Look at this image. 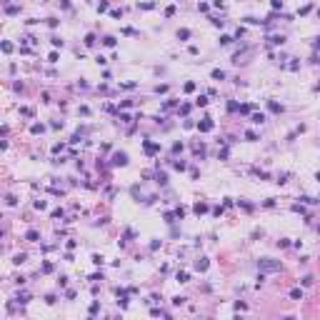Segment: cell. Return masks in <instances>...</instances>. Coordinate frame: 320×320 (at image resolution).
Segmentation results:
<instances>
[{
    "mask_svg": "<svg viewBox=\"0 0 320 320\" xmlns=\"http://www.w3.org/2000/svg\"><path fill=\"white\" fill-rule=\"evenodd\" d=\"M183 90H185V93H193V90H195V83H193V80H188L185 85H183Z\"/></svg>",
    "mask_w": 320,
    "mask_h": 320,
    "instance_id": "obj_22",
    "label": "cell"
},
{
    "mask_svg": "<svg viewBox=\"0 0 320 320\" xmlns=\"http://www.w3.org/2000/svg\"><path fill=\"white\" fill-rule=\"evenodd\" d=\"M318 90H320V85H318Z\"/></svg>",
    "mask_w": 320,
    "mask_h": 320,
    "instance_id": "obj_57",
    "label": "cell"
},
{
    "mask_svg": "<svg viewBox=\"0 0 320 320\" xmlns=\"http://www.w3.org/2000/svg\"><path fill=\"white\" fill-rule=\"evenodd\" d=\"M43 130H45V125H40V123H35V125L30 128V133H33V135H38V133H43Z\"/></svg>",
    "mask_w": 320,
    "mask_h": 320,
    "instance_id": "obj_21",
    "label": "cell"
},
{
    "mask_svg": "<svg viewBox=\"0 0 320 320\" xmlns=\"http://www.w3.org/2000/svg\"><path fill=\"white\" fill-rule=\"evenodd\" d=\"M173 168H175V170H180V173H183V170L188 168V163H185V160H173Z\"/></svg>",
    "mask_w": 320,
    "mask_h": 320,
    "instance_id": "obj_17",
    "label": "cell"
},
{
    "mask_svg": "<svg viewBox=\"0 0 320 320\" xmlns=\"http://www.w3.org/2000/svg\"><path fill=\"white\" fill-rule=\"evenodd\" d=\"M155 93H158V95H160V93H168V85H158V88H155Z\"/></svg>",
    "mask_w": 320,
    "mask_h": 320,
    "instance_id": "obj_41",
    "label": "cell"
},
{
    "mask_svg": "<svg viewBox=\"0 0 320 320\" xmlns=\"http://www.w3.org/2000/svg\"><path fill=\"white\" fill-rule=\"evenodd\" d=\"M210 78H213V80H225V73H223L220 68H215V70L210 73Z\"/></svg>",
    "mask_w": 320,
    "mask_h": 320,
    "instance_id": "obj_11",
    "label": "cell"
},
{
    "mask_svg": "<svg viewBox=\"0 0 320 320\" xmlns=\"http://www.w3.org/2000/svg\"><path fill=\"white\" fill-rule=\"evenodd\" d=\"M315 48H320V38H315Z\"/></svg>",
    "mask_w": 320,
    "mask_h": 320,
    "instance_id": "obj_54",
    "label": "cell"
},
{
    "mask_svg": "<svg viewBox=\"0 0 320 320\" xmlns=\"http://www.w3.org/2000/svg\"><path fill=\"white\" fill-rule=\"evenodd\" d=\"M318 18H320V10H318Z\"/></svg>",
    "mask_w": 320,
    "mask_h": 320,
    "instance_id": "obj_56",
    "label": "cell"
},
{
    "mask_svg": "<svg viewBox=\"0 0 320 320\" xmlns=\"http://www.w3.org/2000/svg\"><path fill=\"white\" fill-rule=\"evenodd\" d=\"M300 283H303V285H313V275H305V278H303Z\"/></svg>",
    "mask_w": 320,
    "mask_h": 320,
    "instance_id": "obj_39",
    "label": "cell"
},
{
    "mask_svg": "<svg viewBox=\"0 0 320 320\" xmlns=\"http://www.w3.org/2000/svg\"><path fill=\"white\" fill-rule=\"evenodd\" d=\"M173 153H175V155L183 153V143H175V145H173Z\"/></svg>",
    "mask_w": 320,
    "mask_h": 320,
    "instance_id": "obj_40",
    "label": "cell"
},
{
    "mask_svg": "<svg viewBox=\"0 0 320 320\" xmlns=\"http://www.w3.org/2000/svg\"><path fill=\"white\" fill-rule=\"evenodd\" d=\"M143 150L148 155H155V153H160V143H153V140H145L143 143Z\"/></svg>",
    "mask_w": 320,
    "mask_h": 320,
    "instance_id": "obj_3",
    "label": "cell"
},
{
    "mask_svg": "<svg viewBox=\"0 0 320 320\" xmlns=\"http://www.w3.org/2000/svg\"><path fill=\"white\" fill-rule=\"evenodd\" d=\"M198 130H200V133H210L213 130V120L210 118H203V123H198Z\"/></svg>",
    "mask_w": 320,
    "mask_h": 320,
    "instance_id": "obj_4",
    "label": "cell"
},
{
    "mask_svg": "<svg viewBox=\"0 0 320 320\" xmlns=\"http://www.w3.org/2000/svg\"><path fill=\"white\" fill-rule=\"evenodd\" d=\"M115 38H113V35H105V38H103V45H108V48H115Z\"/></svg>",
    "mask_w": 320,
    "mask_h": 320,
    "instance_id": "obj_15",
    "label": "cell"
},
{
    "mask_svg": "<svg viewBox=\"0 0 320 320\" xmlns=\"http://www.w3.org/2000/svg\"><path fill=\"white\" fill-rule=\"evenodd\" d=\"M63 148H65V145H63V143H58V145H53V153H55V155H58V153L63 150Z\"/></svg>",
    "mask_w": 320,
    "mask_h": 320,
    "instance_id": "obj_50",
    "label": "cell"
},
{
    "mask_svg": "<svg viewBox=\"0 0 320 320\" xmlns=\"http://www.w3.org/2000/svg\"><path fill=\"white\" fill-rule=\"evenodd\" d=\"M245 138L250 140V143H255V140H260V135L255 133V130H245Z\"/></svg>",
    "mask_w": 320,
    "mask_h": 320,
    "instance_id": "obj_16",
    "label": "cell"
},
{
    "mask_svg": "<svg viewBox=\"0 0 320 320\" xmlns=\"http://www.w3.org/2000/svg\"><path fill=\"white\" fill-rule=\"evenodd\" d=\"M60 5H63L65 10H70V3H68V0H60Z\"/></svg>",
    "mask_w": 320,
    "mask_h": 320,
    "instance_id": "obj_52",
    "label": "cell"
},
{
    "mask_svg": "<svg viewBox=\"0 0 320 320\" xmlns=\"http://www.w3.org/2000/svg\"><path fill=\"white\" fill-rule=\"evenodd\" d=\"M183 303H185V298H180V295L173 298V305H183Z\"/></svg>",
    "mask_w": 320,
    "mask_h": 320,
    "instance_id": "obj_47",
    "label": "cell"
},
{
    "mask_svg": "<svg viewBox=\"0 0 320 320\" xmlns=\"http://www.w3.org/2000/svg\"><path fill=\"white\" fill-rule=\"evenodd\" d=\"M313 10V5H305V8H300V10H298V15H308V13Z\"/></svg>",
    "mask_w": 320,
    "mask_h": 320,
    "instance_id": "obj_30",
    "label": "cell"
},
{
    "mask_svg": "<svg viewBox=\"0 0 320 320\" xmlns=\"http://www.w3.org/2000/svg\"><path fill=\"white\" fill-rule=\"evenodd\" d=\"M268 43H270V45H283V43H285V38H283V35H270Z\"/></svg>",
    "mask_w": 320,
    "mask_h": 320,
    "instance_id": "obj_10",
    "label": "cell"
},
{
    "mask_svg": "<svg viewBox=\"0 0 320 320\" xmlns=\"http://www.w3.org/2000/svg\"><path fill=\"white\" fill-rule=\"evenodd\" d=\"M120 88H123V90H135V88H138V83H120Z\"/></svg>",
    "mask_w": 320,
    "mask_h": 320,
    "instance_id": "obj_23",
    "label": "cell"
},
{
    "mask_svg": "<svg viewBox=\"0 0 320 320\" xmlns=\"http://www.w3.org/2000/svg\"><path fill=\"white\" fill-rule=\"evenodd\" d=\"M3 53H13V45H10V43H3Z\"/></svg>",
    "mask_w": 320,
    "mask_h": 320,
    "instance_id": "obj_44",
    "label": "cell"
},
{
    "mask_svg": "<svg viewBox=\"0 0 320 320\" xmlns=\"http://www.w3.org/2000/svg\"><path fill=\"white\" fill-rule=\"evenodd\" d=\"M190 38V30L188 28H180V30H178V40H188Z\"/></svg>",
    "mask_w": 320,
    "mask_h": 320,
    "instance_id": "obj_13",
    "label": "cell"
},
{
    "mask_svg": "<svg viewBox=\"0 0 320 320\" xmlns=\"http://www.w3.org/2000/svg\"><path fill=\"white\" fill-rule=\"evenodd\" d=\"M58 23H60L58 18H48V25H50V28H58Z\"/></svg>",
    "mask_w": 320,
    "mask_h": 320,
    "instance_id": "obj_38",
    "label": "cell"
},
{
    "mask_svg": "<svg viewBox=\"0 0 320 320\" xmlns=\"http://www.w3.org/2000/svg\"><path fill=\"white\" fill-rule=\"evenodd\" d=\"M240 113H243V115H248V113H250L253 110V105H240V108H238Z\"/></svg>",
    "mask_w": 320,
    "mask_h": 320,
    "instance_id": "obj_31",
    "label": "cell"
},
{
    "mask_svg": "<svg viewBox=\"0 0 320 320\" xmlns=\"http://www.w3.org/2000/svg\"><path fill=\"white\" fill-rule=\"evenodd\" d=\"M290 298H293V300H303V290L300 288H293V290H290Z\"/></svg>",
    "mask_w": 320,
    "mask_h": 320,
    "instance_id": "obj_14",
    "label": "cell"
},
{
    "mask_svg": "<svg viewBox=\"0 0 320 320\" xmlns=\"http://www.w3.org/2000/svg\"><path fill=\"white\" fill-rule=\"evenodd\" d=\"M90 280L98 283V280H103V273H95V275H90Z\"/></svg>",
    "mask_w": 320,
    "mask_h": 320,
    "instance_id": "obj_49",
    "label": "cell"
},
{
    "mask_svg": "<svg viewBox=\"0 0 320 320\" xmlns=\"http://www.w3.org/2000/svg\"><path fill=\"white\" fill-rule=\"evenodd\" d=\"M290 60H293V63H290V65H288V68H290V70H293V73H295V70H298V68H300V63H298L295 58H290Z\"/></svg>",
    "mask_w": 320,
    "mask_h": 320,
    "instance_id": "obj_32",
    "label": "cell"
},
{
    "mask_svg": "<svg viewBox=\"0 0 320 320\" xmlns=\"http://www.w3.org/2000/svg\"><path fill=\"white\" fill-rule=\"evenodd\" d=\"M105 10H108V0H103V3L98 5V13H105Z\"/></svg>",
    "mask_w": 320,
    "mask_h": 320,
    "instance_id": "obj_37",
    "label": "cell"
},
{
    "mask_svg": "<svg viewBox=\"0 0 320 320\" xmlns=\"http://www.w3.org/2000/svg\"><path fill=\"white\" fill-rule=\"evenodd\" d=\"M268 110H270V113H275V115H280V113L285 110V108H283L280 103H275V100H268Z\"/></svg>",
    "mask_w": 320,
    "mask_h": 320,
    "instance_id": "obj_6",
    "label": "cell"
},
{
    "mask_svg": "<svg viewBox=\"0 0 320 320\" xmlns=\"http://www.w3.org/2000/svg\"><path fill=\"white\" fill-rule=\"evenodd\" d=\"M95 40H98L95 35H93V33H88V35H85V48H93V45H95Z\"/></svg>",
    "mask_w": 320,
    "mask_h": 320,
    "instance_id": "obj_12",
    "label": "cell"
},
{
    "mask_svg": "<svg viewBox=\"0 0 320 320\" xmlns=\"http://www.w3.org/2000/svg\"><path fill=\"white\" fill-rule=\"evenodd\" d=\"M130 120H133V118L128 115V113H120V123H130Z\"/></svg>",
    "mask_w": 320,
    "mask_h": 320,
    "instance_id": "obj_36",
    "label": "cell"
},
{
    "mask_svg": "<svg viewBox=\"0 0 320 320\" xmlns=\"http://www.w3.org/2000/svg\"><path fill=\"white\" fill-rule=\"evenodd\" d=\"M138 8H143V10H153V8H155V3H138Z\"/></svg>",
    "mask_w": 320,
    "mask_h": 320,
    "instance_id": "obj_28",
    "label": "cell"
},
{
    "mask_svg": "<svg viewBox=\"0 0 320 320\" xmlns=\"http://www.w3.org/2000/svg\"><path fill=\"white\" fill-rule=\"evenodd\" d=\"M213 5H215V8H223V0H213Z\"/></svg>",
    "mask_w": 320,
    "mask_h": 320,
    "instance_id": "obj_53",
    "label": "cell"
},
{
    "mask_svg": "<svg viewBox=\"0 0 320 320\" xmlns=\"http://www.w3.org/2000/svg\"><path fill=\"white\" fill-rule=\"evenodd\" d=\"M315 178H318V180H320V173H318V175H315Z\"/></svg>",
    "mask_w": 320,
    "mask_h": 320,
    "instance_id": "obj_55",
    "label": "cell"
},
{
    "mask_svg": "<svg viewBox=\"0 0 320 320\" xmlns=\"http://www.w3.org/2000/svg\"><path fill=\"white\" fill-rule=\"evenodd\" d=\"M50 43H53V48H63V40L60 38H50Z\"/></svg>",
    "mask_w": 320,
    "mask_h": 320,
    "instance_id": "obj_35",
    "label": "cell"
},
{
    "mask_svg": "<svg viewBox=\"0 0 320 320\" xmlns=\"http://www.w3.org/2000/svg\"><path fill=\"white\" fill-rule=\"evenodd\" d=\"M113 165H115V168H125L128 165V153H113Z\"/></svg>",
    "mask_w": 320,
    "mask_h": 320,
    "instance_id": "obj_2",
    "label": "cell"
},
{
    "mask_svg": "<svg viewBox=\"0 0 320 320\" xmlns=\"http://www.w3.org/2000/svg\"><path fill=\"white\" fill-rule=\"evenodd\" d=\"M250 123L263 125V123H265V113H253V115H250Z\"/></svg>",
    "mask_w": 320,
    "mask_h": 320,
    "instance_id": "obj_8",
    "label": "cell"
},
{
    "mask_svg": "<svg viewBox=\"0 0 320 320\" xmlns=\"http://www.w3.org/2000/svg\"><path fill=\"white\" fill-rule=\"evenodd\" d=\"M155 178H158V183H160V185H165V183H168V175H165V173H158Z\"/></svg>",
    "mask_w": 320,
    "mask_h": 320,
    "instance_id": "obj_29",
    "label": "cell"
},
{
    "mask_svg": "<svg viewBox=\"0 0 320 320\" xmlns=\"http://www.w3.org/2000/svg\"><path fill=\"white\" fill-rule=\"evenodd\" d=\"M208 265H210L208 258H198V260H195V270H198V273H205V270H208Z\"/></svg>",
    "mask_w": 320,
    "mask_h": 320,
    "instance_id": "obj_5",
    "label": "cell"
},
{
    "mask_svg": "<svg viewBox=\"0 0 320 320\" xmlns=\"http://www.w3.org/2000/svg\"><path fill=\"white\" fill-rule=\"evenodd\" d=\"M25 258H28L25 253H18L15 258H13V263H15V265H23V263H25Z\"/></svg>",
    "mask_w": 320,
    "mask_h": 320,
    "instance_id": "obj_19",
    "label": "cell"
},
{
    "mask_svg": "<svg viewBox=\"0 0 320 320\" xmlns=\"http://www.w3.org/2000/svg\"><path fill=\"white\" fill-rule=\"evenodd\" d=\"M230 43H233L230 35H220V45H230Z\"/></svg>",
    "mask_w": 320,
    "mask_h": 320,
    "instance_id": "obj_25",
    "label": "cell"
},
{
    "mask_svg": "<svg viewBox=\"0 0 320 320\" xmlns=\"http://www.w3.org/2000/svg\"><path fill=\"white\" fill-rule=\"evenodd\" d=\"M195 215H205V213H208V203H195Z\"/></svg>",
    "mask_w": 320,
    "mask_h": 320,
    "instance_id": "obj_9",
    "label": "cell"
},
{
    "mask_svg": "<svg viewBox=\"0 0 320 320\" xmlns=\"http://www.w3.org/2000/svg\"><path fill=\"white\" fill-rule=\"evenodd\" d=\"M275 183H280V185H283V183H288V173H280V175H278V180H275Z\"/></svg>",
    "mask_w": 320,
    "mask_h": 320,
    "instance_id": "obj_33",
    "label": "cell"
},
{
    "mask_svg": "<svg viewBox=\"0 0 320 320\" xmlns=\"http://www.w3.org/2000/svg\"><path fill=\"white\" fill-rule=\"evenodd\" d=\"M195 105H200V108H205V105H208V98H205V95H198V98H195Z\"/></svg>",
    "mask_w": 320,
    "mask_h": 320,
    "instance_id": "obj_20",
    "label": "cell"
},
{
    "mask_svg": "<svg viewBox=\"0 0 320 320\" xmlns=\"http://www.w3.org/2000/svg\"><path fill=\"white\" fill-rule=\"evenodd\" d=\"M58 285H60V288H65V285H68V278H65V275H60V280H58Z\"/></svg>",
    "mask_w": 320,
    "mask_h": 320,
    "instance_id": "obj_46",
    "label": "cell"
},
{
    "mask_svg": "<svg viewBox=\"0 0 320 320\" xmlns=\"http://www.w3.org/2000/svg\"><path fill=\"white\" fill-rule=\"evenodd\" d=\"M175 280H178V283H188V273H178Z\"/></svg>",
    "mask_w": 320,
    "mask_h": 320,
    "instance_id": "obj_27",
    "label": "cell"
},
{
    "mask_svg": "<svg viewBox=\"0 0 320 320\" xmlns=\"http://www.w3.org/2000/svg\"><path fill=\"white\" fill-rule=\"evenodd\" d=\"M43 273H53V263H43Z\"/></svg>",
    "mask_w": 320,
    "mask_h": 320,
    "instance_id": "obj_34",
    "label": "cell"
},
{
    "mask_svg": "<svg viewBox=\"0 0 320 320\" xmlns=\"http://www.w3.org/2000/svg\"><path fill=\"white\" fill-rule=\"evenodd\" d=\"M98 310H100V305H98V303H93V305H90V315H95Z\"/></svg>",
    "mask_w": 320,
    "mask_h": 320,
    "instance_id": "obj_42",
    "label": "cell"
},
{
    "mask_svg": "<svg viewBox=\"0 0 320 320\" xmlns=\"http://www.w3.org/2000/svg\"><path fill=\"white\" fill-rule=\"evenodd\" d=\"M5 13H8V15H18L20 8H18V5H5Z\"/></svg>",
    "mask_w": 320,
    "mask_h": 320,
    "instance_id": "obj_18",
    "label": "cell"
},
{
    "mask_svg": "<svg viewBox=\"0 0 320 320\" xmlns=\"http://www.w3.org/2000/svg\"><path fill=\"white\" fill-rule=\"evenodd\" d=\"M223 23H225V20H220V18H213V25H215V28H223Z\"/></svg>",
    "mask_w": 320,
    "mask_h": 320,
    "instance_id": "obj_43",
    "label": "cell"
},
{
    "mask_svg": "<svg viewBox=\"0 0 320 320\" xmlns=\"http://www.w3.org/2000/svg\"><path fill=\"white\" fill-rule=\"evenodd\" d=\"M28 300H30V295H28V293H20V295H18V303H20V305H25Z\"/></svg>",
    "mask_w": 320,
    "mask_h": 320,
    "instance_id": "obj_24",
    "label": "cell"
},
{
    "mask_svg": "<svg viewBox=\"0 0 320 320\" xmlns=\"http://www.w3.org/2000/svg\"><path fill=\"white\" fill-rule=\"evenodd\" d=\"M278 245H280V248H288V245H290V240H288V238H283V240H278Z\"/></svg>",
    "mask_w": 320,
    "mask_h": 320,
    "instance_id": "obj_51",
    "label": "cell"
},
{
    "mask_svg": "<svg viewBox=\"0 0 320 320\" xmlns=\"http://www.w3.org/2000/svg\"><path fill=\"white\" fill-rule=\"evenodd\" d=\"M150 315H168V313H163L160 308H153V310H150Z\"/></svg>",
    "mask_w": 320,
    "mask_h": 320,
    "instance_id": "obj_48",
    "label": "cell"
},
{
    "mask_svg": "<svg viewBox=\"0 0 320 320\" xmlns=\"http://www.w3.org/2000/svg\"><path fill=\"white\" fill-rule=\"evenodd\" d=\"M35 208H38V210H45V200H35Z\"/></svg>",
    "mask_w": 320,
    "mask_h": 320,
    "instance_id": "obj_45",
    "label": "cell"
},
{
    "mask_svg": "<svg viewBox=\"0 0 320 320\" xmlns=\"http://www.w3.org/2000/svg\"><path fill=\"white\" fill-rule=\"evenodd\" d=\"M25 240H30V243H38V240H40V233L35 230V228H30V230L25 233Z\"/></svg>",
    "mask_w": 320,
    "mask_h": 320,
    "instance_id": "obj_7",
    "label": "cell"
},
{
    "mask_svg": "<svg viewBox=\"0 0 320 320\" xmlns=\"http://www.w3.org/2000/svg\"><path fill=\"white\" fill-rule=\"evenodd\" d=\"M258 268L263 273H278L280 270V260H273V258H260L258 260Z\"/></svg>",
    "mask_w": 320,
    "mask_h": 320,
    "instance_id": "obj_1",
    "label": "cell"
},
{
    "mask_svg": "<svg viewBox=\"0 0 320 320\" xmlns=\"http://www.w3.org/2000/svg\"><path fill=\"white\" fill-rule=\"evenodd\" d=\"M270 8H273V10H283V0H273V3H270Z\"/></svg>",
    "mask_w": 320,
    "mask_h": 320,
    "instance_id": "obj_26",
    "label": "cell"
}]
</instances>
